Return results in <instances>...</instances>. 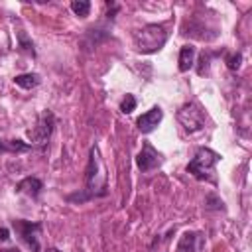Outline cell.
<instances>
[{"label":"cell","mask_w":252,"mask_h":252,"mask_svg":"<svg viewBox=\"0 0 252 252\" xmlns=\"http://www.w3.org/2000/svg\"><path fill=\"white\" fill-rule=\"evenodd\" d=\"M134 47L140 53H154L163 47L167 41V28L163 24H148L134 32Z\"/></svg>","instance_id":"1"},{"label":"cell","mask_w":252,"mask_h":252,"mask_svg":"<svg viewBox=\"0 0 252 252\" xmlns=\"http://www.w3.org/2000/svg\"><path fill=\"white\" fill-rule=\"evenodd\" d=\"M85 187L89 191V197H98L106 193V173L102 165V158L96 146L91 148L89 152V163L85 169Z\"/></svg>","instance_id":"2"},{"label":"cell","mask_w":252,"mask_h":252,"mask_svg":"<svg viewBox=\"0 0 252 252\" xmlns=\"http://www.w3.org/2000/svg\"><path fill=\"white\" fill-rule=\"evenodd\" d=\"M220 161V156L209 148H199L193 159L187 163V171L199 181H213L215 183V165Z\"/></svg>","instance_id":"3"},{"label":"cell","mask_w":252,"mask_h":252,"mask_svg":"<svg viewBox=\"0 0 252 252\" xmlns=\"http://www.w3.org/2000/svg\"><path fill=\"white\" fill-rule=\"evenodd\" d=\"M55 128V116L51 110H43L35 122V126L32 130H28V138L32 140V144H45Z\"/></svg>","instance_id":"4"},{"label":"cell","mask_w":252,"mask_h":252,"mask_svg":"<svg viewBox=\"0 0 252 252\" xmlns=\"http://www.w3.org/2000/svg\"><path fill=\"white\" fill-rule=\"evenodd\" d=\"M177 120L181 122V126L187 132H199L205 126V114H203V110L195 102L183 104L179 108V112H177Z\"/></svg>","instance_id":"5"},{"label":"cell","mask_w":252,"mask_h":252,"mask_svg":"<svg viewBox=\"0 0 252 252\" xmlns=\"http://www.w3.org/2000/svg\"><path fill=\"white\" fill-rule=\"evenodd\" d=\"M14 226L20 232V236L28 242L32 252H39V230H41V224L39 222H30V220H14Z\"/></svg>","instance_id":"6"},{"label":"cell","mask_w":252,"mask_h":252,"mask_svg":"<svg viewBox=\"0 0 252 252\" xmlns=\"http://www.w3.org/2000/svg\"><path fill=\"white\" fill-rule=\"evenodd\" d=\"M159 163H161L159 154H158L150 144H144L142 152L136 156V165H138L142 171H150V169H156Z\"/></svg>","instance_id":"7"},{"label":"cell","mask_w":252,"mask_h":252,"mask_svg":"<svg viewBox=\"0 0 252 252\" xmlns=\"http://www.w3.org/2000/svg\"><path fill=\"white\" fill-rule=\"evenodd\" d=\"M161 118H163L161 108H159V106H154V108H150L148 112H144L142 116H138L136 126H138V130H140V132L148 134V132H152V130L161 122Z\"/></svg>","instance_id":"8"},{"label":"cell","mask_w":252,"mask_h":252,"mask_svg":"<svg viewBox=\"0 0 252 252\" xmlns=\"http://www.w3.org/2000/svg\"><path fill=\"white\" fill-rule=\"evenodd\" d=\"M41 189H43V183H41L37 177H26V179H22V181L16 185V191H18V193H26V195H30V197H37Z\"/></svg>","instance_id":"9"},{"label":"cell","mask_w":252,"mask_h":252,"mask_svg":"<svg viewBox=\"0 0 252 252\" xmlns=\"http://www.w3.org/2000/svg\"><path fill=\"white\" fill-rule=\"evenodd\" d=\"M193 59H195V47H193V45H183V47L179 49V59H177L179 71H181V73L189 71V69L193 67Z\"/></svg>","instance_id":"10"},{"label":"cell","mask_w":252,"mask_h":252,"mask_svg":"<svg viewBox=\"0 0 252 252\" xmlns=\"http://www.w3.org/2000/svg\"><path fill=\"white\" fill-rule=\"evenodd\" d=\"M39 75L37 73H22V75H16L14 77V83L20 87V89H26V91H30V89H35L37 85H39Z\"/></svg>","instance_id":"11"},{"label":"cell","mask_w":252,"mask_h":252,"mask_svg":"<svg viewBox=\"0 0 252 252\" xmlns=\"http://www.w3.org/2000/svg\"><path fill=\"white\" fill-rule=\"evenodd\" d=\"M30 144L22 140H0V152H28Z\"/></svg>","instance_id":"12"},{"label":"cell","mask_w":252,"mask_h":252,"mask_svg":"<svg viewBox=\"0 0 252 252\" xmlns=\"http://www.w3.org/2000/svg\"><path fill=\"white\" fill-rule=\"evenodd\" d=\"M195 232H185L177 244V250L175 252H195Z\"/></svg>","instance_id":"13"},{"label":"cell","mask_w":252,"mask_h":252,"mask_svg":"<svg viewBox=\"0 0 252 252\" xmlns=\"http://www.w3.org/2000/svg\"><path fill=\"white\" fill-rule=\"evenodd\" d=\"M71 10L75 12V16L85 18V16H89L91 2H87V0H75V2H71Z\"/></svg>","instance_id":"14"},{"label":"cell","mask_w":252,"mask_h":252,"mask_svg":"<svg viewBox=\"0 0 252 252\" xmlns=\"http://www.w3.org/2000/svg\"><path fill=\"white\" fill-rule=\"evenodd\" d=\"M134 108H136V98H134V94H126V96L122 98V102H120V110H122L124 114H130Z\"/></svg>","instance_id":"15"},{"label":"cell","mask_w":252,"mask_h":252,"mask_svg":"<svg viewBox=\"0 0 252 252\" xmlns=\"http://www.w3.org/2000/svg\"><path fill=\"white\" fill-rule=\"evenodd\" d=\"M18 37H20V47H22L24 51H28L30 55H35V51H33V43H32V41L26 37V33H24L22 30L18 32Z\"/></svg>","instance_id":"16"},{"label":"cell","mask_w":252,"mask_h":252,"mask_svg":"<svg viewBox=\"0 0 252 252\" xmlns=\"http://www.w3.org/2000/svg\"><path fill=\"white\" fill-rule=\"evenodd\" d=\"M240 61H242V55H240V53H234V55H228V57H226V65H228V69H232V71H236V69L240 67Z\"/></svg>","instance_id":"17"},{"label":"cell","mask_w":252,"mask_h":252,"mask_svg":"<svg viewBox=\"0 0 252 252\" xmlns=\"http://www.w3.org/2000/svg\"><path fill=\"white\" fill-rule=\"evenodd\" d=\"M8 238H10V232H8V228L2 226V228H0V240L4 242V240H8Z\"/></svg>","instance_id":"18"},{"label":"cell","mask_w":252,"mask_h":252,"mask_svg":"<svg viewBox=\"0 0 252 252\" xmlns=\"http://www.w3.org/2000/svg\"><path fill=\"white\" fill-rule=\"evenodd\" d=\"M199 63H205V67H207V63H209V55H201V61ZM199 75H203V67H199Z\"/></svg>","instance_id":"19"},{"label":"cell","mask_w":252,"mask_h":252,"mask_svg":"<svg viewBox=\"0 0 252 252\" xmlns=\"http://www.w3.org/2000/svg\"><path fill=\"white\" fill-rule=\"evenodd\" d=\"M2 252H20L18 248H8V250H2Z\"/></svg>","instance_id":"20"},{"label":"cell","mask_w":252,"mask_h":252,"mask_svg":"<svg viewBox=\"0 0 252 252\" xmlns=\"http://www.w3.org/2000/svg\"><path fill=\"white\" fill-rule=\"evenodd\" d=\"M47 252H61L59 248H47Z\"/></svg>","instance_id":"21"}]
</instances>
